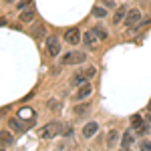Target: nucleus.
Returning <instances> with one entry per match:
<instances>
[{
    "label": "nucleus",
    "mask_w": 151,
    "mask_h": 151,
    "mask_svg": "<svg viewBox=\"0 0 151 151\" xmlns=\"http://www.w3.org/2000/svg\"><path fill=\"white\" fill-rule=\"evenodd\" d=\"M131 127L135 129L137 135H145L147 133V125H145V119L141 115H133L131 117Z\"/></svg>",
    "instance_id": "obj_7"
},
{
    "label": "nucleus",
    "mask_w": 151,
    "mask_h": 151,
    "mask_svg": "<svg viewBox=\"0 0 151 151\" xmlns=\"http://www.w3.org/2000/svg\"><path fill=\"white\" fill-rule=\"evenodd\" d=\"M107 14H109V12L105 10L103 6H95V8H93V16H97V18H105Z\"/></svg>",
    "instance_id": "obj_19"
},
{
    "label": "nucleus",
    "mask_w": 151,
    "mask_h": 151,
    "mask_svg": "<svg viewBox=\"0 0 151 151\" xmlns=\"http://www.w3.org/2000/svg\"><path fill=\"white\" fill-rule=\"evenodd\" d=\"M117 139H119V133H117L115 129H111V131L107 133V147H109V149H111V147H115Z\"/></svg>",
    "instance_id": "obj_15"
},
{
    "label": "nucleus",
    "mask_w": 151,
    "mask_h": 151,
    "mask_svg": "<svg viewBox=\"0 0 151 151\" xmlns=\"http://www.w3.org/2000/svg\"><path fill=\"white\" fill-rule=\"evenodd\" d=\"M10 2H14V0H6V4H10Z\"/></svg>",
    "instance_id": "obj_29"
},
{
    "label": "nucleus",
    "mask_w": 151,
    "mask_h": 151,
    "mask_svg": "<svg viewBox=\"0 0 151 151\" xmlns=\"http://www.w3.org/2000/svg\"><path fill=\"white\" fill-rule=\"evenodd\" d=\"M149 111H151V103H149Z\"/></svg>",
    "instance_id": "obj_31"
},
{
    "label": "nucleus",
    "mask_w": 151,
    "mask_h": 151,
    "mask_svg": "<svg viewBox=\"0 0 151 151\" xmlns=\"http://www.w3.org/2000/svg\"><path fill=\"white\" fill-rule=\"evenodd\" d=\"M63 127H65V123H60V121H50L47 123L45 127L40 129V137L42 139H52V137H57L58 133H63Z\"/></svg>",
    "instance_id": "obj_1"
},
{
    "label": "nucleus",
    "mask_w": 151,
    "mask_h": 151,
    "mask_svg": "<svg viewBox=\"0 0 151 151\" xmlns=\"http://www.w3.org/2000/svg\"><path fill=\"white\" fill-rule=\"evenodd\" d=\"M139 22H141V10H137V8H129L127 16H125V20H123L125 28H133V26H137Z\"/></svg>",
    "instance_id": "obj_3"
},
{
    "label": "nucleus",
    "mask_w": 151,
    "mask_h": 151,
    "mask_svg": "<svg viewBox=\"0 0 151 151\" xmlns=\"http://www.w3.org/2000/svg\"><path fill=\"white\" fill-rule=\"evenodd\" d=\"M47 107L50 109V111H58L60 107H63V103L58 101V99H48V103H47Z\"/></svg>",
    "instance_id": "obj_18"
},
{
    "label": "nucleus",
    "mask_w": 151,
    "mask_h": 151,
    "mask_svg": "<svg viewBox=\"0 0 151 151\" xmlns=\"http://www.w3.org/2000/svg\"><path fill=\"white\" fill-rule=\"evenodd\" d=\"M147 123H151V115H147Z\"/></svg>",
    "instance_id": "obj_27"
},
{
    "label": "nucleus",
    "mask_w": 151,
    "mask_h": 151,
    "mask_svg": "<svg viewBox=\"0 0 151 151\" xmlns=\"http://www.w3.org/2000/svg\"><path fill=\"white\" fill-rule=\"evenodd\" d=\"M6 24V18H0V26H4Z\"/></svg>",
    "instance_id": "obj_26"
},
{
    "label": "nucleus",
    "mask_w": 151,
    "mask_h": 151,
    "mask_svg": "<svg viewBox=\"0 0 151 151\" xmlns=\"http://www.w3.org/2000/svg\"><path fill=\"white\" fill-rule=\"evenodd\" d=\"M127 6H117L115 8V14H113V24H121L125 20V16H127Z\"/></svg>",
    "instance_id": "obj_12"
},
{
    "label": "nucleus",
    "mask_w": 151,
    "mask_h": 151,
    "mask_svg": "<svg viewBox=\"0 0 151 151\" xmlns=\"http://www.w3.org/2000/svg\"><path fill=\"white\" fill-rule=\"evenodd\" d=\"M95 42H99V38H97V35L93 32V28H91L89 32L83 35V45H85L87 48H91V47H95Z\"/></svg>",
    "instance_id": "obj_13"
},
{
    "label": "nucleus",
    "mask_w": 151,
    "mask_h": 151,
    "mask_svg": "<svg viewBox=\"0 0 151 151\" xmlns=\"http://www.w3.org/2000/svg\"><path fill=\"white\" fill-rule=\"evenodd\" d=\"M87 60V55L85 52H81V50H70V52H67V55H63V58H60V65H83Z\"/></svg>",
    "instance_id": "obj_2"
},
{
    "label": "nucleus",
    "mask_w": 151,
    "mask_h": 151,
    "mask_svg": "<svg viewBox=\"0 0 151 151\" xmlns=\"http://www.w3.org/2000/svg\"><path fill=\"white\" fill-rule=\"evenodd\" d=\"M8 127H10L12 133H24L28 127H32V121H22V119H18V117H14V119H10L8 121Z\"/></svg>",
    "instance_id": "obj_4"
},
{
    "label": "nucleus",
    "mask_w": 151,
    "mask_h": 151,
    "mask_svg": "<svg viewBox=\"0 0 151 151\" xmlns=\"http://www.w3.org/2000/svg\"><path fill=\"white\" fill-rule=\"evenodd\" d=\"M121 151H129V147H123V149H121Z\"/></svg>",
    "instance_id": "obj_28"
},
{
    "label": "nucleus",
    "mask_w": 151,
    "mask_h": 151,
    "mask_svg": "<svg viewBox=\"0 0 151 151\" xmlns=\"http://www.w3.org/2000/svg\"><path fill=\"white\" fill-rule=\"evenodd\" d=\"M91 95H93V85H91V83H83L81 87H77L75 99H77V101H83V99H87V97H91Z\"/></svg>",
    "instance_id": "obj_8"
},
{
    "label": "nucleus",
    "mask_w": 151,
    "mask_h": 151,
    "mask_svg": "<svg viewBox=\"0 0 151 151\" xmlns=\"http://www.w3.org/2000/svg\"><path fill=\"white\" fill-rule=\"evenodd\" d=\"M95 75H97V69H95V67H89V69H85V77H87V81H89V79H93Z\"/></svg>",
    "instance_id": "obj_23"
},
{
    "label": "nucleus",
    "mask_w": 151,
    "mask_h": 151,
    "mask_svg": "<svg viewBox=\"0 0 151 151\" xmlns=\"http://www.w3.org/2000/svg\"><path fill=\"white\" fill-rule=\"evenodd\" d=\"M97 131H99V123H97V121H89V123L83 127V137H85V139H91Z\"/></svg>",
    "instance_id": "obj_9"
},
{
    "label": "nucleus",
    "mask_w": 151,
    "mask_h": 151,
    "mask_svg": "<svg viewBox=\"0 0 151 151\" xmlns=\"http://www.w3.org/2000/svg\"><path fill=\"white\" fill-rule=\"evenodd\" d=\"M93 32L97 35V38H99V40H107V38H109V30L105 28L103 24H97V26H93Z\"/></svg>",
    "instance_id": "obj_14"
},
{
    "label": "nucleus",
    "mask_w": 151,
    "mask_h": 151,
    "mask_svg": "<svg viewBox=\"0 0 151 151\" xmlns=\"http://www.w3.org/2000/svg\"><path fill=\"white\" fill-rule=\"evenodd\" d=\"M30 4H32V0H20V2L16 4V10H24V8H30Z\"/></svg>",
    "instance_id": "obj_22"
},
{
    "label": "nucleus",
    "mask_w": 151,
    "mask_h": 151,
    "mask_svg": "<svg viewBox=\"0 0 151 151\" xmlns=\"http://www.w3.org/2000/svg\"><path fill=\"white\" fill-rule=\"evenodd\" d=\"M89 107H91L89 103H81V105H77V107H75V115H77V117L85 115V113L89 111Z\"/></svg>",
    "instance_id": "obj_16"
},
{
    "label": "nucleus",
    "mask_w": 151,
    "mask_h": 151,
    "mask_svg": "<svg viewBox=\"0 0 151 151\" xmlns=\"http://www.w3.org/2000/svg\"><path fill=\"white\" fill-rule=\"evenodd\" d=\"M0 151H6V149H4V147H0Z\"/></svg>",
    "instance_id": "obj_30"
},
{
    "label": "nucleus",
    "mask_w": 151,
    "mask_h": 151,
    "mask_svg": "<svg viewBox=\"0 0 151 151\" xmlns=\"http://www.w3.org/2000/svg\"><path fill=\"white\" fill-rule=\"evenodd\" d=\"M45 45H47V50L50 57H58L60 55V38L58 36H48Z\"/></svg>",
    "instance_id": "obj_6"
},
{
    "label": "nucleus",
    "mask_w": 151,
    "mask_h": 151,
    "mask_svg": "<svg viewBox=\"0 0 151 151\" xmlns=\"http://www.w3.org/2000/svg\"><path fill=\"white\" fill-rule=\"evenodd\" d=\"M32 35L36 38H40V36H45V24H36L35 28H32Z\"/></svg>",
    "instance_id": "obj_21"
},
{
    "label": "nucleus",
    "mask_w": 151,
    "mask_h": 151,
    "mask_svg": "<svg viewBox=\"0 0 151 151\" xmlns=\"http://www.w3.org/2000/svg\"><path fill=\"white\" fill-rule=\"evenodd\" d=\"M131 143H133V135H131V133H123V139H121V145H123V147H129V145H131Z\"/></svg>",
    "instance_id": "obj_20"
},
{
    "label": "nucleus",
    "mask_w": 151,
    "mask_h": 151,
    "mask_svg": "<svg viewBox=\"0 0 151 151\" xmlns=\"http://www.w3.org/2000/svg\"><path fill=\"white\" fill-rule=\"evenodd\" d=\"M63 133H65V137H70L73 135V127H63Z\"/></svg>",
    "instance_id": "obj_25"
},
{
    "label": "nucleus",
    "mask_w": 151,
    "mask_h": 151,
    "mask_svg": "<svg viewBox=\"0 0 151 151\" xmlns=\"http://www.w3.org/2000/svg\"><path fill=\"white\" fill-rule=\"evenodd\" d=\"M36 12L32 10V8H24V10H20V16H18V20L22 24H30L32 20H35Z\"/></svg>",
    "instance_id": "obj_11"
},
{
    "label": "nucleus",
    "mask_w": 151,
    "mask_h": 151,
    "mask_svg": "<svg viewBox=\"0 0 151 151\" xmlns=\"http://www.w3.org/2000/svg\"><path fill=\"white\" fill-rule=\"evenodd\" d=\"M12 143H14V133L8 131V129L0 131V145H2V147H10Z\"/></svg>",
    "instance_id": "obj_10"
},
{
    "label": "nucleus",
    "mask_w": 151,
    "mask_h": 151,
    "mask_svg": "<svg viewBox=\"0 0 151 151\" xmlns=\"http://www.w3.org/2000/svg\"><path fill=\"white\" fill-rule=\"evenodd\" d=\"M139 149L141 151H151V141H141Z\"/></svg>",
    "instance_id": "obj_24"
},
{
    "label": "nucleus",
    "mask_w": 151,
    "mask_h": 151,
    "mask_svg": "<svg viewBox=\"0 0 151 151\" xmlns=\"http://www.w3.org/2000/svg\"><path fill=\"white\" fill-rule=\"evenodd\" d=\"M83 83H87V77H85V73H77V75L73 77V85H77V87H81Z\"/></svg>",
    "instance_id": "obj_17"
},
{
    "label": "nucleus",
    "mask_w": 151,
    "mask_h": 151,
    "mask_svg": "<svg viewBox=\"0 0 151 151\" xmlns=\"http://www.w3.org/2000/svg\"><path fill=\"white\" fill-rule=\"evenodd\" d=\"M65 42L67 45H79V42H83V32L79 30V26H73V28H69L65 32Z\"/></svg>",
    "instance_id": "obj_5"
}]
</instances>
